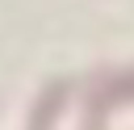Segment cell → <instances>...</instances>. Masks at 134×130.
<instances>
[{
  "mask_svg": "<svg viewBox=\"0 0 134 130\" xmlns=\"http://www.w3.org/2000/svg\"><path fill=\"white\" fill-rule=\"evenodd\" d=\"M121 101H134V71L130 75H117L113 84H100L92 96H88V130H100L105 126V113Z\"/></svg>",
  "mask_w": 134,
  "mask_h": 130,
  "instance_id": "cell-1",
  "label": "cell"
},
{
  "mask_svg": "<svg viewBox=\"0 0 134 130\" xmlns=\"http://www.w3.org/2000/svg\"><path fill=\"white\" fill-rule=\"evenodd\" d=\"M71 96V80H50V88L38 96V105H34V122H29V130H54V122H59V109H63V101Z\"/></svg>",
  "mask_w": 134,
  "mask_h": 130,
  "instance_id": "cell-2",
  "label": "cell"
}]
</instances>
